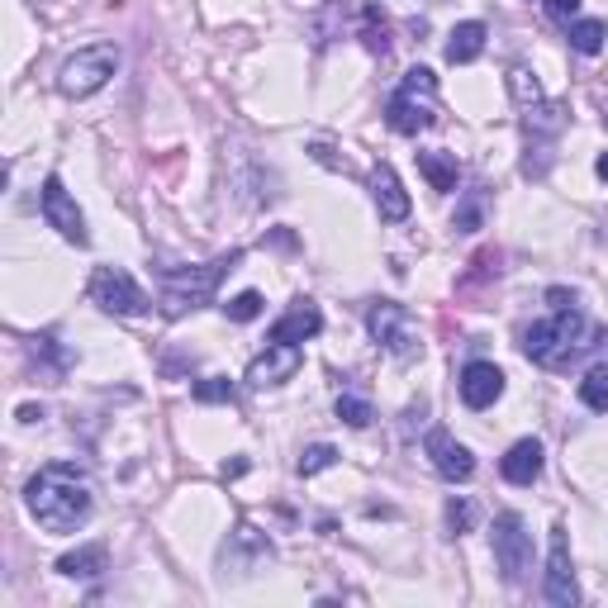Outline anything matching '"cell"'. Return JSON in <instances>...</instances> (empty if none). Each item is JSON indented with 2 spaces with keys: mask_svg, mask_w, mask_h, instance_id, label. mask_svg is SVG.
I'll list each match as a JSON object with an SVG mask.
<instances>
[{
  "mask_svg": "<svg viewBox=\"0 0 608 608\" xmlns=\"http://www.w3.org/2000/svg\"><path fill=\"white\" fill-rule=\"evenodd\" d=\"M476 523H480V509H476V499H466V495H456L447 499V533H476Z\"/></svg>",
  "mask_w": 608,
  "mask_h": 608,
  "instance_id": "cell-24",
  "label": "cell"
},
{
  "mask_svg": "<svg viewBox=\"0 0 608 608\" xmlns=\"http://www.w3.org/2000/svg\"><path fill=\"white\" fill-rule=\"evenodd\" d=\"M523 129H528V139H556V133L566 129V110L537 100V105L523 110Z\"/></svg>",
  "mask_w": 608,
  "mask_h": 608,
  "instance_id": "cell-20",
  "label": "cell"
},
{
  "mask_svg": "<svg viewBox=\"0 0 608 608\" xmlns=\"http://www.w3.org/2000/svg\"><path fill=\"white\" fill-rule=\"evenodd\" d=\"M418 172H424V181L433 185V191H456V181H462V166H456V152H443V148H428L418 152Z\"/></svg>",
  "mask_w": 608,
  "mask_h": 608,
  "instance_id": "cell-18",
  "label": "cell"
},
{
  "mask_svg": "<svg viewBox=\"0 0 608 608\" xmlns=\"http://www.w3.org/2000/svg\"><path fill=\"white\" fill-rule=\"evenodd\" d=\"M362 43L371 53H385V48H391V20H385L376 6H362Z\"/></svg>",
  "mask_w": 608,
  "mask_h": 608,
  "instance_id": "cell-22",
  "label": "cell"
},
{
  "mask_svg": "<svg viewBox=\"0 0 608 608\" xmlns=\"http://www.w3.org/2000/svg\"><path fill=\"white\" fill-rule=\"evenodd\" d=\"M39 418H43V409H33V404H24V409H20V424H39Z\"/></svg>",
  "mask_w": 608,
  "mask_h": 608,
  "instance_id": "cell-32",
  "label": "cell"
},
{
  "mask_svg": "<svg viewBox=\"0 0 608 608\" xmlns=\"http://www.w3.org/2000/svg\"><path fill=\"white\" fill-rule=\"evenodd\" d=\"M543 599L551 608H576L580 604V585H576V566H570V547H566V528H551V556H547V576H543Z\"/></svg>",
  "mask_w": 608,
  "mask_h": 608,
  "instance_id": "cell-10",
  "label": "cell"
},
{
  "mask_svg": "<svg viewBox=\"0 0 608 608\" xmlns=\"http://www.w3.org/2000/svg\"><path fill=\"white\" fill-rule=\"evenodd\" d=\"M437 114V77L433 67H409L399 81V91L391 95V105H385V124L404 139H414V133H424Z\"/></svg>",
  "mask_w": 608,
  "mask_h": 608,
  "instance_id": "cell-4",
  "label": "cell"
},
{
  "mask_svg": "<svg viewBox=\"0 0 608 608\" xmlns=\"http://www.w3.org/2000/svg\"><path fill=\"white\" fill-rule=\"evenodd\" d=\"M239 262H243V252H224V257L185 266V272H162V295H158L162 314L166 318H185V314L205 310V304L214 300V291H219V281H224Z\"/></svg>",
  "mask_w": 608,
  "mask_h": 608,
  "instance_id": "cell-3",
  "label": "cell"
},
{
  "mask_svg": "<svg viewBox=\"0 0 608 608\" xmlns=\"http://www.w3.org/2000/svg\"><path fill=\"white\" fill-rule=\"evenodd\" d=\"M509 95L518 100L523 110H528V105H537V100H543V87H537V77L528 72V67H514V72H509Z\"/></svg>",
  "mask_w": 608,
  "mask_h": 608,
  "instance_id": "cell-27",
  "label": "cell"
},
{
  "mask_svg": "<svg viewBox=\"0 0 608 608\" xmlns=\"http://www.w3.org/2000/svg\"><path fill=\"white\" fill-rule=\"evenodd\" d=\"M100 570H105V547H100V543L58 556V576H67V580H95Z\"/></svg>",
  "mask_w": 608,
  "mask_h": 608,
  "instance_id": "cell-19",
  "label": "cell"
},
{
  "mask_svg": "<svg viewBox=\"0 0 608 608\" xmlns=\"http://www.w3.org/2000/svg\"><path fill=\"white\" fill-rule=\"evenodd\" d=\"M485 39H489V29L480 20H466V24H456L447 33V62L452 67H466V62H476L485 53Z\"/></svg>",
  "mask_w": 608,
  "mask_h": 608,
  "instance_id": "cell-17",
  "label": "cell"
},
{
  "mask_svg": "<svg viewBox=\"0 0 608 608\" xmlns=\"http://www.w3.org/2000/svg\"><path fill=\"white\" fill-rule=\"evenodd\" d=\"M456 229H462V233H476L480 229V205H476V200L462 205V214H456Z\"/></svg>",
  "mask_w": 608,
  "mask_h": 608,
  "instance_id": "cell-31",
  "label": "cell"
},
{
  "mask_svg": "<svg viewBox=\"0 0 608 608\" xmlns=\"http://www.w3.org/2000/svg\"><path fill=\"white\" fill-rule=\"evenodd\" d=\"M24 504H29V514L39 518L43 533H77L81 523L91 518V485L77 466L58 462V466H43L39 476L29 480Z\"/></svg>",
  "mask_w": 608,
  "mask_h": 608,
  "instance_id": "cell-1",
  "label": "cell"
},
{
  "mask_svg": "<svg viewBox=\"0 0 608 608\" xmlns=\"http://www.w3.org/2000/svg\"><path fill=\"white\" fill-rule=\"evenodd\" d=\"M39 210L48 219V229H58L72 247H87L91 233H87V214H81V205L72 200V191L62 185V176H48L43 191H39Z\"/></svg>",
  "mask_w": 608,
  "mask_h": 608,
  "instance_id": "cell-9",
  "label": "cell"
},
{
  "mask_svg": "<svg viewBox=\"0 0 608 608\" xmlns=\"http://www.w3.org/2000/svg\"><path fill=\"white\" fill-rule=\"evenodd\" d=\"M366 328L371 337H376V347H385L395 362H414V357H424V343H418V328H414V318L404 304L395 300H376L366 310Z\"/></svg>",
  "mask_w": 608,
  "mask_h": 608,
  "instance_id": "cell-6",
  "label": "cell"
},
{
  "mask_svg": "<svg viewBox=\"0 0 608 608\" xmlns=\"http://www.w3.org/2000/svg\"><path fill=\"white\" fill-rule=\"evenodd\" d=\"M371 399L362 395H337V424H347V428H366L371 424Z\"/></svg>",
  "mask_w": 608,
  "mask_h": 608,
  "instance_id": "cell-26",
  "label": "cell"
},
{
  "mask_svg": "<svg viewBox=\"0 0 608 608\" xmlns=\"http://www.w3.org/2000/svg\"><path fill=\"white\" fill-rule=\"evenodd\" d=\"M337 462V452L328 447V443H310V447H304L300 452V462H295V470H300V476L304 480H310V476H318V470H328Z\"/></svg>",
  "mask_w": 608,
  "mask_h": 608,
  "instance_id": "cell-25",
  "label": "cell"
},
{
  "mask_svg": "<svg viewBox=\"0 0 608 608\" xmlns=\"http://www.w3.org/2000/svg\"><path fill=\"white\" fill-rule=\"evenodd\" d=\"M300 366H304L300 343H266L262 357H252V366H247V385L252 391H276V385L295 381Z\"/></svg>",
  "mask_w": 608,
  "mask_h": 608,
  "instance_id": "cell-11",
  "label": "cell"
},
{
  "mask_svg": "<svg viewBox=\"0 0 608 608\" xmlns=\"http://www.w3.org/2000/svg\"><path fill=\"white\" fill-rule=\"evenodd\" d=\"M318 328H324V310L314 300H291V310L272 324V343H310Z\"/></svg>",
  "mask_w": 608,
  "mask_h": 608,
  "instance_id": "cell-15",
  "label": "cell"
},
{
  "mask_svg": "<svg viewBox=\"0 0 608 608\" xmlns=\"http://www.w3.org/2000/svg\"><path fill=\"white\" fill-rule=\"evenodd\" d=\"M224 314L233 318V324H252V318L262 314V295H257V291H243V295H233V300L224 304Z\"/></svg>",
  "mask_w": 608,
  "mask_h": 608,
  "instance_id": "cell-29",
  "label": "cell"
},
{
  "mask_svg": "<svg viewBox=\"0 0 608 608\" xmlns=\"http://www.w3.org/2000/svg\"><path fill=\"white\" fill-rule=\"evenodd\" d=\"M114 67H120V48H114V43H91V48H81V53H72L62 62L58 91L67 100H87L114 77Z\"/></svg>",
  "mask_w": 608,
  "mask_h": 608,
  "instance_id": "cell-5",
  "label": "cell"
},
{
  "mask_svg": "<svg viewBox=\"0 0 608 608\" xmlns=\"http://www.w3.org/2000/svg\"><path fill=\"white\" fill-rule=\"evenodd\" d=\"M233 381L229 376H205V381H195V399L200 404H233Z\"/></svg>",
  "mask_w": 608,
  "mask_h": 608,
  "instance_id": "cell-28",
  "label": "cell"
},
{
  "mask_svg": "<svg viewBox=\"0 0 608 608\" xmlns=\"http://www.w3.org/2000/svg\"><path fill=\"white\" fill-rule=\"evenodd\" d=\"M91 300H95L105 314H114V318H143V314L152 310L148 291L124 272V266H95Z\"/></svg>",
  "mask_w": 608,
  "mask_h": 608,
  "instance_id": "cell-7",
  "label": "cell"
},
{
  "mask_svg": "<svg viewBox=\"0 0 608 608\" xmlns=\"http://www.w3.org/2000/svg\"><path fill=\"white\" fill-rule=\"evenodd\" d=\"M599 328L585 318L580 304H570V310H551L547 324H533L523 328V357L547 366V371H566L570 362H580L589 347H595Z\"/></svg>",
  "mask_w": 608,
  "mask_h": 608,
  "instance_id": "cell-2",
  "label": "cell"
},
{
  "mask_svg": "<svg viewBox=\"0 0 608 608\" xmlns=\"http://www.w3.org/2000/svg\"><path fill=\"white\" fill-rule=\"evenodd\" d=\"M595 172H599V181H608V152H604V158L595 162Z\"/></svg>",
  "mask_w": 608,
  "mask_h": 608,
  "instance_id": "cell-33",
  "label": "cell"
},
{
  "mask_svg": "<svg viewBox=\"0 0 608 608\" xmlns=\"http://www.w3.org/2000/svg\"><path fill=\"white\" fill-rule=\"evenodd\" d=\"M495 566H499V576L504 585H523L528 580V570H533V533H528V523H523L518 514H499L495 518Z\"/></svg>",
  "mask_w": 608,
  "mask_h": 608,
  "instance_id": "cell-8",
  "label": "cell"
},
{
  "mask_svg": "<svg viewBox=\"0 0 608 608\" xmlns=\"http://www.w3.org/2000/svg\"><path fill=\"white\" fill-rule=\"evenodd\" d=\"M566 39H570V48H576V53L595 58V53H604L608 29H604V20H576V24H566Z\"/></svg>",
  "mask_w": 608,
  "mask_h": 608,
  "instance_id": "cell-21",
  "label": "cell"
},
{
  "mask_svg": "<svg viewBox=\"0 0 608 608\" xmlns=\"http://www.w3.org/2000/svg\"><path fill=\"white\" fill-rule=\"evenodd\" d=\"M456 391H462L466 409H489V404L504 395V371L495 362H466L462 366V381H456Z\"/></svg>",
  "mask_w": 608,
  "mask_h": 608,
  "instance_id": "cell-13",
  "label": "cell"
},
{
  "mask_svg": "<svg viewBox=\"0 0 608 608\" xmlns=\"http://www.w3.org/2000/svg\"><path fill=\"white\" fill-rule=\"evenodd\" d=\"M543 466H547V452L537 437H518V443L504 452V462H499V476L509 480V485H533L537 476H543Z\"/></svg>",
  "mask_w": 608,
  "mask_h": 608,
  "instance_id": "cell-16",
  "label": "cell"
},
{
  "mask_svg": "<svg viewBox=\"0 0 608 608\" xmlns=\"http://www.w3.org/2000/svg\"><path fill=\"white\" fill-rule=\"evenodd\" d=\"M543 6H547V14L556 24H576L580 20V0H543Z\"/></svg>",
  "mask_w": 608,
  "mask_h": 608,
  "instance_id": "cell-30",
  "label": "cell"
},
{
  "mask_svg": "<svg viewBox=\"0 0 608 608\" xmlns=\"http://www.w3.org/2000/svg\"><path fill=\"white\" fill-rule=\"evenodd\" d=\"M424 447H428V462H433V470H437L443 480L466 485L470 476H476V456H470L466 443H456V437H452L447 428H433Z\"/></svg>",
  "mask_w": 608,
  "mask_h": 608,
  "instance_id": "cell-12",
  "label": "cell"
},
{
  "mask_svg": "<svg viewBox=\"0 0 608 608\" xmlns=\"http://www.w3.org/2000/svg\"><path fill=\"white\" fill-rule=\"evenodd\" d=\"M366 185H371V200H376V210H381L385 224H399V219H409V191H404V181L395 176L391 162H376V166H371Z\"/></svg>",
  "mask_w": 608,
  "mask_h": 608,
  "instance_id": "cell-14",
  "label": "cell"
},
{
  "mask_svg": "<svg viewBox=\"0 0 608 608\" xmlns=\"http://www.w3.org/2000/svg\"><path fill=\"white\" fill-rule=\"evenodd\" d=\"M580 404H585V409H595V414H608V366L585 371V381H580Z\"/></svg>",
  "mask_w": 608,
  "mask_h": 608,
  "instance_id": "cell-23",
  "label": "cell"
}]
</instances>
